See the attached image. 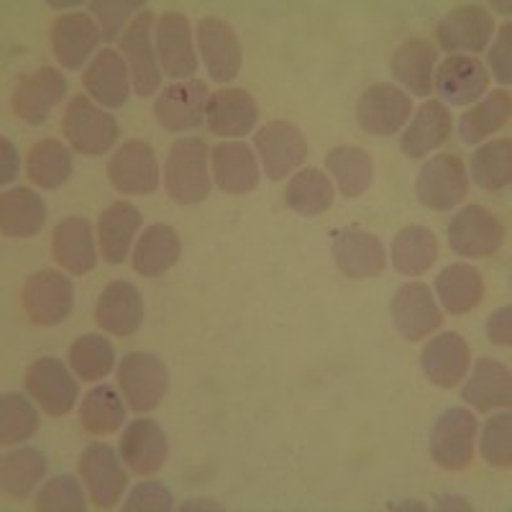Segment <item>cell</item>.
<instances>
[{"label":"cell","instance_id":"cell-54","mask_svg":"<svg viewBox=\"0 0 512 512\" xmlns=\"http://www.w3.org/2000/svg\"><path fill=\"white\" fill-rule=\"evenodd\" d=\"M438 510H472V507L466 505V500H461V497H441Z\"/></svg>","mask_w":512,"mask_h":512},{"label":"cell","instance_id":"cell-33","mask_svg":"<svg viewBox=\"0 0 512 512\" xmlns=\"http://www.w3.org/2000/svg\"><path fill=\"white\" fill-rule=\"evenodd\" d=\"M47 223V203L29 187H11L0 195V228L8 239H31Z\"/></svg>","mask_w":512,"mask_h":512},{"label":"cell","instance_id":"cell-51","mask_svg":"<svg viewBox=\"0 0 512 512\" xmlns=\"http://www.w3.org/2000/svg\"><path fill=\"white\" fill-rule=\"evenodd\" d=\"M510 41H512V26L505 24L502 31L497 34L495 47L489 52V67H492V75L500 82L502 88H510L512 82V62H510Z\"/></svg>","mask_w":512,"mask_h":512},{"label":"cell","instance_id":"cell-24","mask_svg":"<svg viewBox=\"0 0 512 512\" xmlns=\"http://www.w3.org/2000/svg\"><path fill=\"white\" fill-rule=\"evenodd\" d=\"M469 361H472L469 344L454 331L431 338L420 354V367H423L425 377L443 390H451L466 377Z\"/></svg>","mask_w":512,"mask_h":512},{"label":"cell","instance_id":"cell-29","mask_svg":"<svg viewBox=\"0 0 512 512\" xmlns=\"http://www.w3.org/2000/svg\"><path fill=\"white\" fill-rule=\"evenodd\" d=\"M213 180L228 195H249L259 185V164L251 146L244 141H226L210 152Z\"/></svg>","mask_w":512,"mask_h":512},{"label":"cell","instance_id":"cell-17","mask_svg":"<svg viewBox=\"0 0 512 512\" xmlns=\"http://www.w3.org/2000/svg\"><path fill=\"white\" fill-rule=\"evenodd\" d=\"M495 34V18L484 6H466L454 8L441 18L436 36L443 52H484Z\"/></svg>","mask_w":512,"mask_h":512},{"label":"cell","instance_id":"cell-47","mask_svg":"<svg viewBox=\"0 0 512 512\" xmlns=\"http://www.w3.org/2000/svg\"><path fill=\"white\" fill-rule=\"evenodd\" d=\"M34 507L41 512H85L88 500H85V492L75 477L59 474L41 487Z\"/></svg>","mask_w":512,"mask_h":512},{"label":"cell","instance_id":"cell-21","mask_svg":"<svg viewBox=\"0 0 512 512\" xmlns=\"http://www.w3.org/2000/svg\"><path fill=\"white\" fill-rule=\"evenodd\" d=\"M333 259L349 280H372L387 267V254L379 236L361 228L333 233Z\"/></svg>","mask_w":512,"mask_h":512},{"label":"cell","instance_id":"cell-18","mask_svg":"<svg viewBox=\"0 0 512 512\" xmlns=\"http://www.w3.org/2000/svg\"><path fill=\"white\" fill-rule=\"evenodd\" d=\"M157 59L162 75L190 80L198 72V54L192 44V26L185 13L169 11L157 21Z\"/></svg>","mask_w":512,"mask_h":512},{"label":"cell","instance_id":"cell-28","mask_svg":"<svg viewBox=\"0 0 512 512\" xmlns=\"http://www.w3.org/2000/svg\"><path fill=\"white\" fill-rule=\"evenodd\" d=\"M52 256L59 267L72 274L93 272L98 254H95L93 226H90L88 218L70 216L54 226Z\"/></svg>","mask_w":512,"mask_h":512},{"label":"cell","instance_id":"cell-20","mask_svg":"<svg viewBox=\"0 0 512 512\" xmlns=\"http://www.w3.org/2000/svg\"><path fill=\"white\" fill-rule=\"evenodd\" d=\"M121 461L128 466V472L136 477H152L167 464L169 443L164 436L162 425L149 418H139L126 425L118 446Z\"/></svg>","mask_w":512,"mask_h":512},{"label":"cell","instance_id":"cell-38","mask_svg":"<svg viewBox=\"0 0 512 512\" xmlns=\"http://www.w3.org/2000/svg\"><path fill=\"white\" fill-rule=\"evenodd\" d=\"M438 259V236L425 226L402 228L392 241V264L400 274H423Z\"/></svg>","mask_w":512,"mask_h":512},{"label":"cell","instance_id":"cell-39","mask_svg":"<svg viewBox=\"0 0 512 512\" xmlns=\"http://www.w3.org/2000/svg\"><path fill=\"white\" fill-rule=\"evenodd\" d=\"M512 111V100L507 90H495L489 93L487 98L479 100L474 108L461 116L459 121V139L464 144L474 146L482 144V139H487L489 134H497L507 121H510Z\"/></svg>","mask_w":512,"mask_h":512},{"label":"cell","instance_id":"cell-25","mask_svg":"<svg viewBox=\"0 0 512 512\" xmlns=\"http://www.w3.org/2000/svg\"><path fill=\"white\" fill-rule=\"evenodd\" d=\"M208 128L223 139H244L251 134L259 118V105L254 95L239 88H226L210 95L208 100Z\"/></svg>","mask_w":512,"mask_h":512},{"label":"cell","instance_id":"cell-5","mask_svg":"<svg viewBox=\"0 0 512 512\" xmlns=\"http://www.w3.org/2000/svg\"><path fill=\"white\" fill-rule=\"evenodd\" d=\"M466 192H469V175L456 154H436L428 159L415 182L420 205L438 213L456 208L466 198Z\"/></svg>","mask_w":512,"mask_h":512},{"label":"cell","instance_id":"cell-1","mask_svg":"<svg viewBox=\"0 0 512 512\" xmlns=\"http://www.w3.org/2000/svg\"><path fill=\"white\" fill-rule=\"evenodd\" d=\"M208 157L210 152L203 139H180L172 144L164 162V187L175 203L195 205L208 198L213 187Z\"/></svg>","mask_w":512,"mask_h":512},{"label":"cell","instance_id":"cell-55","mask_svg":"<svg viewBox=\"0 0 512 512\" xmlns=\"http://www.w3.org/2000/svg\"><path fill=\"white\" fill-rule=\"evenodd\" d=\"M221 510V505H216V502H210V500H192V502H187V505H182V510Z\"/></svg>","mask_w":512,"mask_h":512},{"label":"cell","instance_id":"cell-10","mask_svg":"<svg viewBox=\"0 0 512 512\" xmlns=\"http://www.w3.org/2000/svg\"><path fill=\"white\" fill-rule=\"evenodd\" d=\"M80 477L88 484L90 500L100 510H111L121 502L126 492L128 474L121 464V454H116L108 443H90L80 456Z\"/></svg>","mask_w":512,"mask_h":512},{"label":"cell","instance_id":"cell-46","mask_svg":"<svg viewBox=\"0 0 512 512\" xmlns=\"http://www.w3.org/2000/svg\"><path fill=\"white\" fill-rule=\"evenodd\" d=\"M39 431V413L21 392L0 397V443L18 446Z\"/></svg>","mask_w":512,"mask_h":512},{"label":"cell","instance_id":"cell-7","mask_svg":"<svg viewBox=\"0 0 512 512\" xmlns=\"http://www.w3.org/2000/svg\"><path fill=\"white\" fill-rule=\"evenodd\" d=\"M26 315L36 326H59L70 318L72 305H75V287H72L70 277H64L62 272H44L31 274L24 285V295H21Z\"/></svg>","mask_w":512,"mask_h":512},{"label":"cell","instance_id":"cell-4","mask_svg":"<svg viewBox=\"0 0 512 512\" xmlns=\"http://www.w3.org/2000/svg\"><path fill=\"white\" fill-rule=\"evenodd\" d=\"M118 387L134 413H149L169 390V372L164 361L146 351H131L118 367Z\"/></svg>","mask_w":512,"mask_h":512},{"label":"cell","instance_id":"cell-6","mask_svg":"<svg viewBox=\"0 0 512 512\" xmlns=\"http://www.w3.org/2000/svg\"><path fill=\"white\" fill-rule=\"evenodd\" d=\"M152 29L154 13L144 8L121 36L123 59H126L131 80H134V93L139 98H152L162 85V70H159L157 52L152 44Z\"/></svg>","mask_w":512,"mask_h":512},{"label":"cell","instance_id":"cell-48","mask_svg":"<svg viewBox=\"0 0 512 512\" xmlns=\"http://www.w3.org/2000/svg\"><path fill=\"white\" fill-rule=\"evenodd\" d=\"M482 459L495 469H510L512 464V415L497 413L484 423Z\"/></svg>","mask_w":512,"mask_h":512},{"label":"cell","instance_id":"cell-49","mask_svg":"<svg viewBox=\"0 0 512 512\" xmlns=\"http://www.w3.org/2000/svg\"><path fill=\"white\" fill-rule=\"evenodd\" d=\"M136 8L144 11V0H93L90 11L98 16L103 41H116L121 36V31H126L123 26H126L128 18L134 16Z\"/></svg>","mask_w":512,"mask_h":512},{"label":"cell","instance_id":"cell-42","mask_svg":"<svg viewBox=\"0 0 512 512\" xmlns=\"http://www.w3.org/2000/svg\"><path fill=\"white\" fill-rule=\"evenodd\" d=\"M44 474H47V459L39 448H16L3 456V464H0L3 492L18 500H26L31 489L44 479Z\"/></svg>","mask_w":512,"mask_h":512},{"label":"cell","instance_id":"cell-2","mask_svg":"<svg viewBox=\"0 0 512 512\" xmlns=\"http://www.w3.org/2000/svg\"><path fill=\"white\" fill-rule=\"evenodd\" d=\"M64 139L77 154L88 157H103L113 149L118 141V123L111 113L93 105L88 95H75L67 103V111L62 118Z\"/></svg>","mask_w":512,"mask_h":512},{"label":"cell","instance_id":"cell-43","mask_svg":"<svg viewBox=\"0 0 512 512\" xmlns=\"http://www.w3.org/2000/svg\"><path fill=\"white\" fill-rule=\"evenodd\" d=\"M126 420L123 400L111 384H98L85 395L80 405V423L90 436H108Z\"/></svg>","mask_w":512,"mask_h":512},{"label":"cell","instance_id":"cell-34","mask_svg":"<svg viewBox=\"0 0 512 512\" xmlns=\"http://www.w3.org/2000/svg\"><path fill=\"white\" fill-rule=\"evenodd\" d=\"M451 134V113L441 100H428L415 111L413 121L402 134V154L408 159H420L436 152L438 146Z\"/></svg>","mask_w":512,"mask_h":512},{"label":"cell","instance_id":"cell-44","mask_svg":"<svg viewBox=\"0 0 512 512\" xmlns=\"http://www.w3.org/2000/svg\"><path fill=\"white\" fill-rule=\"evenodd\" d=\"M472 180L482 190H505L512 180V141H487L472 154Z\"/></svg>","mask_w":512,"mask_h":512},{"label":"cell","instance_id":"cell-8","mask_svg":"<svg viewBox=\"0 0 512 512\" xmlns=\"http://www.w3.org/2000/svg\"><path fill=\"white\" fill-rule=\"evenodd\" d=\"M410 116H413V98L390 82L367 88L356 103V121L369 136L397 134L410 121Z\"/></svg>","mask_w":512,"mask_h":512},{"label":"cell","instance_id":"cell-45","mask_svg":"<svg viewBox=\"0 0 512 512\" xmlns=\"http://www.w3.org/2000/svg\"><path fill=\"white\" fill-rule=\"evenodd\" d=\"M116 364V351L108 338L98 336V333H88L80 336L75 344L70 346V367L82 382H98L113 372Z\"/></svg>","mask_w":512,"mask_h":512},{"label":"cell","instance_id":"cell-3","mask_svg":"<svg viewBox=\"0 0 512 512\" xmlns=\"http://www.w3.org/2000/svg\"><path fill=\"white\" fill-rule=\"evenodd\" d=\"M479 423L477 415L466 408H448L438 415L431 431V456L441 469L461 472L474 461Z\"/></svg>","mask_w":512,"mask_h":512},{"label":"cell","instance_id":"cell-31","mask_svg":"<svg viewBox=\"0 0 512 512\" xmlns=\"http://www.w3.org/2000/svg\"><path fill=\"white\" fill-rule=\"evenodd\" d=\"M436 47L428 39H408L400 44L392 57V77L408 93L425 98L433 93V75H436Z\"/></svg>","mask_w":512,"mask_h":512},{"label":"cell","instance_id":"cell-13","mask_svg":"<svg viewBox=\"0 0 512 512\" xmlns=\"http://www.w3.org/2000/svg\"><path fill=\"white\" fill-rule=\"evenodd\" d=\"M26 390L39 402V408L54 418L70 413L80 397V387L70 369L54 356H41L26 369Z\"/></svg>","mask_w":512,"mask_h":512},{"label":"cell","instance_id":"cell-41","mask_svg":"<svg viewBox=\"0 0 512 512\" xmlns=\"http://www.w3.org/2000/svg\"><path fill=\"white\" fill-rule=\"evenodd\" d=\"M26 169H29V177L36 187L57 190L70 180L75 164H72V152L62 141L44 139L31 146Z\"/></svg>","mask_w":512,"mask_h":512},{"label":"cell","instance_id":"cell-40","mask_svg":"<svg viewBox=\"0 0 512 512\" xmlns=\"http://www.w3.org/2000/svg\"><path fill=\"white\" fill-rule=\"evenodd\" d=\"M333 198H336V192H333L331 180H328V175H323L320 169H300V172L287 182L285 203L292 213H297V216H320V213H326V210L331 208Z\"/></svg>","mask_w":512,"mask_h":512},{"label":"cell","instance_id":"cell-26","mask_svg":"<svg viewBox=\"0 0 512 512\" xmlns=\"http://www.w3.org/2000/svg\"><path fill=\"white\" fill-rule=\"evenodd\" d=\"M95 320L103 331L118 338L134 336L144 320V300L131 282L118 280L105 287L95 305Z\"/></svg>","mask_w":512,"mask_h":512},{"label":"cell","instance_id":"cell-35","mask_svg":"<svg viewBox=\"0 0 512 512\" xmlns=\"http://www.w3.org/2000/svg\"><path fill=\"white\" fill-rule=\"evenodd\" d=\"M141 213L126 200L108 205L100 213L98 221V241L103 259L108 264H123L128 256V249L134 244V236L141 228Z\"/></svg>","mask_w":512,"mask_h":512},{"label":"cell","instance_id":"cell-15","mask_svg":"<svg viewBox=\"0 0 512 512\" xmlns=\"http://www.w3.org/2000/svg\"><path fill=\"white\" fill-rule=\"evenodd\" d=\"M433 88L448 105H472L489 88V72L472 54H448L436 67Z\"/></svg>","mask_w":512,"mask_h":512},{"label":"cell","instance_id":"cell-23","mask_svg":"<svg viewBox=\"0 0 512 512\" xmlns=\"http://www.w3.org/2000/svg\"><path fill=\"white\" fill-rule=\"evenodd\" d=\"M52 52L64 70H80L100 44L103 34L88 13H64L52 24Z\"/></svg>","mask_w":512,"mask_h":512},{"label":"cell","instance_id":"cell-37","mask_svg":"<svg viewBox=\"0 0 512 512\" xmlns=\"http://www.w3.org/2000/svg\"><path fill=\"white\" fill-rule=\"evenodd\" d=\"M326 167L338 182V192L346 200L361 198L374 177V162L359 146H336L326 157Z\"/></svg>","mask_w":512,"mask_h":512},{"label":"cell","instance_id":"cell-9","mask_svg":"<svg viewBox=\"0 0 512 512\" xmlns=\"http://www.w3.org/2000/svg\"><path fill=\"white\" fill-rule=\"evenodd\" d=\"M448 244L459 256L484 259L502 249L505 226L482 205H466L448 223Z\"/></svg>","mask_w":512,"mask_h":512},{"label":"cell","instance_id":"cell-11","mask_svg":"<svg viewBox=\"0 0 512 512\" xmlns=\"http://www.w3.org/2000/svg\"><path fill=\"white\" fill-rule=\"evenodd\" d=\"M392 323L395 331L410 344H418L436 333L443 326V315L431 287L423 282L402 285L392 297Z\"/></svg>","mask_w":512,"mask_h":512},{"label":"cell","instance_id":"cell-27","mask_svg":"<svg viewBox=\"0 0 512 512\" xmlns=\"http://www.w3.org/2000/svg\"><path fill=\"white\" fill-rule=\"evenodd\" d=\"M82 85L95 103L113 108V111L123 108L128 103V95H131V72H128L123 54L113 52V49L98 52L88 72L82 75Z\"/></svg>","mask_w":512,"mask_h":512},{"label":"cell","instance_id":"cell-53","mask_svg":"<svg viewBox=\"0 0 512 512\" xmlns=\"http://www.w3.org/2000/svg\"><path fill=\"white\" fill-rule=\"evenodd\" d=\"M0 149H3V167H0V182L3 185H8V182H13L18 177V154H16V146L11 144L8 139L0 141Z\"/></svg>","mask_w":512,"mask_h":512},{"label":"cell","instance_id":"cell-50","mask_svg":"<svg viewBox=\"0 0 512 512\" xmlns=\"http://www.w3.org/2000/svg\"><path fill=\"white\" fill-rule=\"evenodd\" d=\"M175 507L172 492L159 482L136 484L134 492L128 495L123 510L126 512H169Z\"/></svg>","mask_w":512,"mask_h":512},{"label":"cell","instance_id":"cell-19","mask_svg":"<svg viewBox=\"0 0 512 512\" xmlns=\"http://www.w3.org/2000/svg\"><path fill=\"white\" fill-rule=\"evenodd\" d=\"M210 90L203 80H187L175 82L159 93L154 103V116L159 126L167 131H192L203 123L205 111H208Z\"/></svg>","mask_w":512,"mask_h":512},{"label":"cell","instance_id":"cell-32","mask_svg":"<svg viewBox=\"0 0 512 512\" xmlns=\"http://www.w3.org/2000/svg\"><path fill=\"white\" fill-rule=\"evenodd\" d=\"M180 254L182 244L175 228L167 226V223H154L136 241L131 264H134L136 274L154 280V277H162L164 272L175 267L180 262Z\"/></svg>","mask_w":512,"mask_h":512},{"label":"cell","instance_id":"cell-22","mask_svg":"<svg viewBox=\"0 0 512 512\" xmlns=\"http://www.w3.org/2000/svg\"><path fill=\"white\" fill-rule=\"evenodd\" d=\"M198 47L210 77L216 82H231L241 72L244 52L236 31L221 18H203L198 24Z\"/></svg>","mask_w":512,"mask_h":512},{"label":"cell","instance_id":"cell-12","mask_svg":"<svg viewBox=\"0 0 512 512\" xmlns=\"http://www.w3.org/2000/svg\"><path fill=\"white\" fill-rule=\"evenodd\" d=\"M256 152L262 157L264 175L280 182L308 157V141L303 131L290 121H272L256 131Z\"/></svg>","mask_w":512,"mask_h":512},{"label":"cell","instance_id":"cell-52","mask_svg":"<svg viewBox=\"0 0 512 512\" xmlns=\"http://www.w3.org/2000/svg\"><path fill=\"white\" fill-rule=\"evenodd\" d=\"M510 305L495 310V313L487 318V338L495 346H510L512 344V331H510Z\"/></svg>","mask_w":512,"mask_h":512},{"label":"cell","instance_id":"cell-14","mask_svg":"<svg viewBox=\"0 0 512 512\" xmlns=\"http://www.w3.org/2000/svg\"><path fill=\"white\" fill-rule=\"evenodd\" d=\"M64 95H67V80L62 72L54 67H41L18 80L11 108L29 126H41V123H47L54 105L62 103Z\"/></svg>","mask_w":512,"mask_h":512},{"label":"cell","instance_id":"cell-16","mask_svg":"<svg viewBox=\"0 0 512 512\" xmlns=\"http://www.w3.org/2000/svg\"><path fill=\"white\" fill-rule=\"evenodd\" d=\"M108 180L123 195H152L159 187L157 154L146 141L131 139L108 162Z\"/></svg>","mask_w":512,"mask_h":512},{"label":"cell","instance_id":"cell-30","mask_svg":"<svg viewBox=\"0 0 512 512\" xmlns=\"http://www.w3.org/2000/svg\"><path fill=\"white\" fill-rule=\"evenodd\" d=\"M461 400L472 405L479 413H489L497 408H510L512 402V382L510 369L495 359H479L474 364V372L469 382L461 390Z\"/></svg>","mask_w":512,"mask_h":512},{"label":"cell","instance_id":"cell-36","mask_svg":"<svg viewBox=\"0 0 512 512\" xmlns=\"http://www.w3.org/2000/svg\"><path fill=\"white\" fill-rule=\"evenodd\" d=\"M436 292L441 297V305L451 315L472 313L484 297V280L479 269L472 264H448L436 280Z\"/></svg>","mask_w":512,"mask_h":512}]
</instances>
